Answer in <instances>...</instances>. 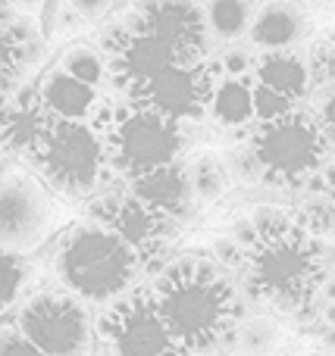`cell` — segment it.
<instances>
[{"label":"cell","instance_id":"obj_24","mask_svg":"<svg viewBox=\"0 0 335 356\" xmlns=\"http://www.w3.org/2000/svg\"><path fill=\"white\" fill-rule=\"evenodd\" d=\"M60 69L69 72L72 79L85 81V85H94V88H104V81L110 79V72H107V60L94 47H85V44L69 47L66 54L60 56Z\"/></svg>","mask_w":335,"mask_h":356},{"label":"cell","instance_id":"obj_9","mask_svg":"<svg viewBox=\"0 0 335 356\" xmlns=\"http://www.w3.org/2000/svg\"><path fill=\"white\" fill-rule=\"evenodd\" d=\"M54 191L35 172L13 169L0 175V250L31 257L56 232Z\"/></svg>","mask_w":335,"mask_h":356},{"label":"cell","instance_id":"obj_29","mask_svg":"<svg viewBox=\"0 0 335 356\" xmlns=\"http://www.w3.org/2000/svg\"><path fill=\"white\" fill-rule=\"evenodd\" d=\"M63 3H66L75 16L85 19V22H98V19L113 6V0H63Z\"/></svg>","mask_w":335,"mask_h":356},{"label":"cell","instance_id":"obj_11","mask_svg":"<svg viewBox=\"0 0 335 356\" xmlns=\"http://www.w3.org/2000/svg\"><path fill=\"white\" fill-rule=\"evenodd\" d=\"M125 16L166 44L185 66L207 63L210 56L213 35L207 25L204 0H135Z\"/></svg>","mask_w":335,"mask_h":356},{"label":"cell","instance_id":"obj_10","mask_svg":"<svg viewBox=\"0 0 335 356\" xmlns=\"http://www.w3.org/2000/svg\"><path fill=\"white\" fill-rule=\"evenodd\" d=\"M219 75V63H198V66H166L163 72L144 79L123 97L141 104L179 125H194L207 119L213 85Z\"/></svg>","mask_w":335,"mask_h":356},{"label":"cell","instance_id":"obj_25","mask_svg":"<svg viewBox=\"0 0 335 356\" xmlns=\"http://www.w3.org/2000/svg\"><path fill=\"white\" fill-rule=\"evenodd\" d=\"M276 328H273V322H263V319H257V322H251V325H238V332H235V347H238V353H244V356H267L270 353V347L276 344Z\"/></svg>","mask_w":335,"mask_h":356},{"label":"cell","instance_id":"obj_5","mask_svg":"<svg viewBox=\"0 0 335 356\" xmlns=\"http://www.w3.org/2000/svg\"><path fill=\"white\" fill-rule=\"evenodd\" d=\"M248 150L260 169V181L273 188H301L329 166L332 144L317 113L298 106L276 119H263L251 129Z\"/></svg>","mask_w":335,"mask_h":356},{"label":"cell","instance_id":"obj_1","mask_svg":"<svg viewBox=\"0 0 335 356\" xmlns=\"http://www.w3.org/2000/svg\"><path fill=\"white\" fill-rule=\"evenodd\" d=\"M160 319L188 356H210L235 338L242 325V294L219 263L179 257L148 284Z\"/></svg>","mask_w":335,"mask_h":356},{"label":"cell","instance_id":"obj_27","mask_svg":"<svg viewBox=\"0 0 335 356\" xmlns=\"http://www.w3.org/2000/svg\"><path fill=\"white\" fill-rule=\"evenodd\" d=\"M0 356H47L44 350H38L22 332L19 325H0Z\"/></svg>","mask_w":335,"mask_h":356},{"label":"cell","instance_id":"obj_15","mask_svg":"<svg viewBox=\"0 0 335 356\" xmlns=\"http://www.w3.org/2000/svg\"><path fill=\"white\" fill-rule=\"evenodd\" d=\"M313 35V16L304 0H257L248 41L257 54L267 50H298Z\"/></svg>","mask_w":335,"mask_h":356},{"label":"cell","instance_id":"obj_12","mask_svg":"<svg viewBox=\"0 0 335 356\" xmlns=\"http://www.w3.org/2000/svg\"><path fill=\"white\" fill-rule=\"evenodd\" d=\"M88 219L113 228L123 241H129L138 250V257L144 259V269H150L157 259L166 257L169 244H173L176 232H179V225L173 219L157 213L150 203H144L141 197H135L125 188L98 197L88 207Z\"/></svg>","mask_w":335,"mask_h":356},{"label":"cell","instance_id":"obj_26","mask_svg":"<svg viewBox=\"0 0 335 356\" xmlns=\"http://www.w3.org/2000/svg\"><path fill=\"white\" fill-rule=\"evenodd\" d=\"M304 60H307V69H311L313 85H323V88L335 85V41L332 38L313 41L311 54H307Z\"/></svg>","mask_w":335,"mask_h":356},{"label":"cell","instance_id":"obj_30","mask_svg":"<svg viewBox=\"0 0 335 356\" xmlns=\"http://www.w3.org/2000/svg\"><path fill=\"white\" fill-rule=\"evenodd\" d=\"M10 10H16V13H22V16H31V19H38L41 16V10H44V3L47 0H3Z\"/></svg>","mask_w":335,"mask_h":356},{"label":"cell","instance_id":"obj_2","mask_svg":"<svg viewBox=\"0 0 335 356\" xmlns=\"http://www.w3.org/2000/svg\"><path fill=\"white\" fill-rule=\"evenodd\" d=\"M254 228L242 250L244 291L279 316L301 313L326 282L323 241L292 216H270Z\"/></svg>","mask_w":335,"mask_h":356},{"label":"cell","instance_id":"obj_17","mask_svg":"<svg viewBox=\"0 0 335 356\" xmlns=\"http://www.w3.org/2000/svg\"><path fill=\"white\" fill-rule=\"evenodd\" d=\"M125 191H132L144 203H150L157 213L173 219L176 225H185L198 213V200H194L192 178H188V163L182 160L173 163V166L157 169V172L135 178V181L125 184Z\"/></svg>","mask_w":335,"mask_h":356},{"label":"cell","instance_id":"obj_20","mask_svg":"<svg viewBox=\"0 0 335 356\" xmlns=\"http://www.w3.org/2000/svg\"><path fill=\"white\" fill-rule=\"evenodd\" d=\"M207 25L217 41H238L248 35L257 0H204Z\"/></svg>","mask_w":335,"mask_h":356},{"label":"cell","instance_id":"obj_23","mask_svg":"<svg viewBox=\"0 0 335 356\" xmlns=\"http://www.w3.org/2000/svg\"><path fill=\"white\" fill-rule=\"evenodd\" d=\"M31 275L35 272H31L29 257H16V253L0 250V316L10 313L16 303L25 300Z\"/></svg>","mask_w":335,"mask_h":356},{"label":"cell","instance_id":"obj_13","mask_svg":"<svg viewBox=\"0 0 335 356\" xmlns=\"http://www.w3.org/2000/svg\"><path fill=\"white\" fill-rule=\"evenodd\" d=\"M248 81L254 91L257 122L276 119L282 113H292L304 106L307 94L313 88L307 60L298 50H267L254 54V63L248 69Z\"/></svg>","mask_w":335,"mask_h":356},{"label":"cell","instance_id":"obj_21","mask_svg":"<svg viewBox=\"0 0 335 356\" xmlns=\"http://www.w3.org/2000/svg\"><path fill=\"white\" fill-rule=\"evenodd\" d=\"M188 178H192V191L198 207H207V203H217L229 194L232 184V172L217 154H201L188 163Z\"/></svg>","mask_w":335,"mask_h":356},{"label":"cell","instance_id":"obj_28","mask_svg":"<svg viewBox=\"0 0 335 356\" xmlns=\"http://www.w3.org/2000/svg\"><path fill=\"white\" fill-rule=\"evenodd\" d=\"M313 113H317V119H320V125H323L326 138H329V144L335 147V85L323 88V94H320Z\"/></svg>","mask_w":335,"mask_h":356},{"label":"cell","instance_id":"obj_18","mask_svg":"<svg viewBox=\"0 0 335 356\" xmlns=\"http://www.w3.org/2000/svg\"><path fill=\"white\" fill-rule=\"evenodd\" d=\"M38 94H41V100H44L50 116L69 119V122H91L98 106H100V100H104V91H100V88L72 79V75L63 72L60 66L44 72L41 85H38Z\"/></svg>","mask_w":335,"mask_h":356},{"label":"cell","instance_id":"obj_19","mask_svg":"<svg viewBox=\"0 0 335 356\" xmlns=\"http://www.w3.org/2000/svg\"><path fill=\"white\" fill-rule=\"evenodd\" d=\"M207 119L217 122L219 129H226V131L257 125L254 91H251L248 75H229V72H223V66H219L217 85H213L210 104H207Z\"/></svg>","mask_w":335,"mask_h":356},{"label":"cell","instance_id":"obj_16","mask_svg":"<svg viewBox=\"0 0 335 356\" xmlns=\"http://www.w3.org/2000/svg\"><path fill=\"white\" fill-rule=\"evenodd\" d=\"M44 60V38L35 19L0 0V94L13 91Z\"/></svg>","mask_w":335,"mask_h":356},{"label":"cell","instance_id":"obj_6","mask_svg":"<svg viewBox=\"0 0 335 356\" xmlns=\"http://www.w3.org/2000/svg\"><path fill=\"white\" fill-rule=\"evenodd\" d=\"M31 172L66 200H88L110 175L100 135L91 122L54 119L38 147L25 156Z\"/></svg>","mask_w":335,"mask_h":356},{"label":"cell","instance_id":"obj_31","mask_svg":"<svg viewBox=\"0 0 335 356\" xmlns=\"http://www.w3.org/2000/svg\"><path fill=\"white\" fill-rule=\"evenodd\" d=\"M323 325H326V341H329V347L335 350V300L326 307L323 313Z\"/></svg>","mask_w":335,"mask_h":356},{"label":"cell","instance_id":"obj_7","mask_svg":"<svg viewBox=\"0 0 335 356\" xmlns=\"http://www.w3.org/2000/svg\"><path fill=\"white\" fill-rule=\"evenodd\" d=\"M16 325L47 356H91L98 344L88 303L63 291L60 284L25 297L19 303Z\"/></svg>","mask_w":335,"mask_h":356},{"label":"cell","instance_id":"obj_22","mask_svg":"<svg viewBox=\"0 0 335 356\" xmlns=\"http://www.w3.org/2000/svg\"><path fill=\"white\" fill-rule=\"evenodd\" d=\"M317 178H320V191L313 197V203L307 207V213L301 216V222L335 247V163H329Z\"/></svg>","mask_w":335,"mask_h":356},{"label":"cell","instance_id":"obj_8","mask_svg":"<svg viewBox=\"0 0 335 356\" xmlns=\"http://www.w3.org/2000/svg\"><path fill=\"white\" fill-rule=\"evenodd\" d=\"M94 338L104 356H188L157 313L150 288H135L100 309Z\"/></svg>","mask_w":335,"mask_h":356},{"label":"cell","instance_id":"obj_3","mask_svg":"<svg viewBox=\"0 0 335 356\" xmlns=\"http://www.w3.org/2000/svg\"><path fill=\"white\" fill-rule=\"evenodd\" d=\"M50 272L63 291L75 294L88 307L104 309L135 291L148 269L135 247L113 228L81 219L56 238Z\"/></svg>","mask_w":335,"mask_h":356},{"label":"cell","instance_id":"obj_14","mask_svg":"<svg viewBox=\"0 0 335 356\" xmlns=\"http://www.w3.org/2000/svg\"><path fill=\"white\" fill-rule=\"evenodd\" d=\"M54 116L47 113L38 88L19 85L0 94V154L25 156L38 147L44 131L50 129Z\"/></svg>","mask_w":335,"mask_h":356},{"label":"cell","instance_id":"obj_4","mask_svg":"<svg viewBox=\"0 0 335 356\" xmlns=\"http://www.w3.org/2000/svg\"><path fill=\"white\" fill-rule=\"evenodd\" d=\"M91 125L104 144L110 175H116L123 184L179 163L188 144L179 122L125 97L100 100Z\"/></svg>","mask_w":335,"mask_h":356}]
</instances>
